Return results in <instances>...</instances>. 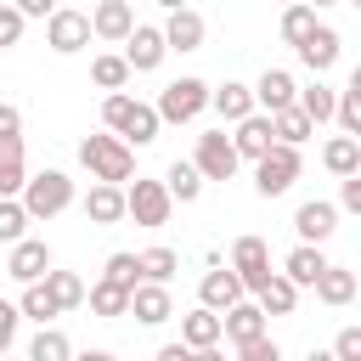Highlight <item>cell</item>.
I'll return each mask as SVG.
<instances>
[{"mask_svg":"<svg viewBox=\"0 0 361 361\" xmlns=\"http://www.w3.org/2000/svg\"><path fill=\"white\" fill-rule=\"evenodd\" d=\"M192 361H226V350H220V344H209V350H192Z\"/></svg>","mask_w":361,"mask_h":361,"instance_id":"f907efd6","label":"cell"},{"mask_svg":"<svg viewBox=\"0 0 361 361\" xmlns=\"http://www.w3.org/2000/svg\"><path fill=\"white\" fill-rule=\"evenodd\" d=\"M333 118H338V130H344V135H355V141H361V73H355V79L338 90V102H333Z\"/></svg>","mask_w":361,"mask_h":361,"instance_id":"d590c367","label":"cell"},{"mask_svg":"<svg viewBox=\"0 0 361 361\" xmlns=\"http://www.w3.org/2000/svg\"><path fill=\"white\" fill-rule=\"evenodd\" d=\"M45 45L56 56H79L90 45V11H73V6H56L45 17Z\"/></svg>","mask_w":361,"mask_h":361,"instance_id":"52a82bcc","label":"cell"},{"mask_svg":"<svg viewBox=\"0 0 361 361\" xmlns=\"http://www.w3.org/2000/svg\"><path fill=\"white\" fill-rule=\"evenodd\" d=\"M11 6H17V11H23V23H28V17H51L62 0H11Z\"/></svg>","mask_w":361,"mask_h":361,"instance_id":"c3c4849f","label":"cell"},{"mask_svg":"<svg viewBox=\"0 0 361 361\" xmlns=\"http://www.w3.org/2000/svg\"><path fill=\"white\" fill-rule=\"evenodd\" d=\"M17 327H23V316H17V305H6V299H0V355H6L11 344H17Z\"/></svg>","mask_w":361,"mask_h":361,"instance_id":"f6af8a7d","label":"cell"},{"mask_svg":"<svg viewBox=\"0 0 361 361\" xmlns=\"http://www.w3.org/2000/svg\"><path fill=\"white\" fill-rule=\"evenodd\" d=\"M158 6H164V11H180V6H186V0H158Z\"/></svg>","mask_w":361,"mask_h":361,"instance_id":"db71d44e","label":"cell"},{"mask_svg":"<svg viewBox=\"0 0 361 361\" xmlns=\"http://www.w3.org/2000/svg\"><path fill=\"white\" fill-rule=\"evenodd\" d=\"M209 107V85L203 79H169L164 90H158V102H152V113H158V124H192L197 113Z\"/></svg>","mask_w":361,"mask_h":361,"instance_id":"277c9868","label":"cell"},{"mask_svg":"<svg viewBox=\"0 0 361 361\" xmlns=\"http://www.w3.org/2000/svg\"><path fill=\"white\" fill-rule=\"evenodd\" d=\"M102 282L135 288V282H141V276H135V254H107V265H102Z\"/></svg>","mask_w":361,"mask_h":361,"instance_id":"60d3db41","label":"cell"},{"mask_svg":"<svg viewBox=\"0 0 361 361\" xmlns=\"http://www.w3.org/2000/svg\"><path fill=\"white\" fill-rule=\"evenodd\" d=\"M271 135H276L282 147H299V141H310V135H316V124H310L299 107H282V113H271Z\"/></svg>","mask_w":361,"mask_h":361,"instance_id":"8d00e7d4","label":"cell"},{"mask_svg":"<svg viewBox=\"0 0 361 361\" xmlns=\"http://www.w3.org/2000/svg\"><path fill=\"white\" fill-rule=\"evenodd\" d=\"M333 209L361 214V175H344V180H338V203H333Z\"/></svg>","mask_w":361,"mask_h":361,"instance_id":"bcb514c9","label":"cell"},{"mask_svg":"<svg viewBox=\"0 0 361 361\" xmlns=\"http://www.w3.org/2000/svg\"><path fill=\"white\" fill-rule=\"evenodd\" d=\"M17 39H23V11L17 6H0V51L17 45Z\"/></svg>","mask_w":361,"mask_h":361,"instance_id":"ee69618b","label":"cell"},{"mask_svg":"<svg viewBox=\"0 0 361 361\" xmlns=\"http://www.w3.org/2000/svg\"><path fill=\"white\" fill-rule=\"evenodd\" d=\"M237 152H231V135L226 130H209V135H197V152H192V169L203 175V180H231L237 175Z\"/></svg>","mask_w":361,"mask_h":361,"instance_id":"9c48e42d","label":"cell"},{"mask_svg":"<svg viewBox=\"0 0 361 361\" xmlns=\"http://www.w3.org/2000/svg\"><path fill=\"white\" fill-rule=\"evenodd\" d=\"M39 282H45V293L56 299V310H79V305H85V276H79V271H56V265H51Z\"/></svg>","mask_w":361,"mask_h":361,"instance_id":"f1b7e54d","label":"cell"},{"mask_svg":"<svg viewBox=\"0 0 361 361\" xmlns=\"http://www.w3.org/2000/svg\"><path fill=\"white\" fill-rule=\"evenodd\" d=\"M237 299H248V293H243V282H237V271H231V265H226V271H220V265H209V271H203V282H197V305H203V310H214V316H226Z\"/></svg>","mask_w":361,"mask_h":361,"instance_id":"4fadbf2b","label":"cell"},{"mask_svg":"<svg viewBox=\"0 0 361 361\" xmlns=\"http://www.w3.org/2000/svg\"><path fill=\"white\" fill-rule=\"evenodd\" d=\"M28 361H73V344L62 327H39L34 344H28Z\"/></svg>","mask_w":361,"mask_h":361,"instance_id":"74e56055","label":"cell"},{"mask_svg":"<svg viewBox=\"0 0 361 361\" xmlns=\"http://www.w3.org/2000/svg\"><path fill=\"white\" fill-rule=\"evenodd\" d=\"M28 180V158H23V135L0 141V197H17Z\"/></svg>","mask_w":361,"mask_h":361,"instance_id":"4316f807","label":"cell"},{"mask_svg":"<svg viewBox=\"0 0 361 361\" xmlns=\"http://www.w3.org/2000/svg\"><path fill=\"white\" fill-rule=\"evenodd\" d=\"M293 51H299V62H305V68L322 79L327 68H338V56H344V39H338V28L316 23V28H310V39H305V45H293Z\"/></svg>","mask_w":361,"mask_h":361,"instance_id":"5bb4252c","label":"cell"},{"mask_svg":"<svg viewBox=\"0 0 361 361\" xmlns=\"http://www.w3.org/2000/svg\"><path fill=\"white\" fill-rule=\"evenodd\" d=\"M11 135H23V113L11 102H0V141H11Z\"/></svg>","mask_w":361,"mask_h":361,"instance_id":"7dc6e473","label":"cell"},{"mask_svg":"<svg viewBox=\"0 0 361 361\" xmlns=\"http://www.w3.org/2000/svg\"><path fill=\"white\" fill-rule=\"evenodd\" d=\"M209 107H214L226 124H237V118L259 113V107H254V90H248V85H237V79H226V85H209Z\"/></svg>","mask_w":361,"mask_h":361,"instance_id":"44dd1931","label":"cell"},{"mask_svg":"<svg viewBox=\"0 0 361 361\" xmlns=\"http://www.w3.org/2000/svg\"><path fill=\"white\" fill-rule=\"evenodd\" d=\"M17 316H23V322H39V327H51L62 310H56V299L45 293V282H28V288H23V299H17Z\"/></svg>","mask_w":361,"mask_h":361,"instance_id":"836d02e7","label":"cell"},{"mask_svg":"<svg viewBox=\"0 0 361 361\" xmlns=\"http://www.w3.org/2000/svg\"><path fill=\"white\" fill-rule=\"evenodd\" d=\"M180 344H186V350H209V344H220V316L203 310V305L186 310V316H180Z\"/></svg>","mask_w":361,"mask_h":361,"instance_id":"484cf974","label":"cell"},{"mask_svg":"<svg viewBox=\"0 0 361 361\" xmlns=\"http://www.w3.org/2000/svg\"><path fill=\"white\" fill-rule=\"evenodd\" d=\"M271 147H276V135H271V113H248V118L231 124V152H237V158L254 164V158H265Z\"/></svg>","mask_w":361,"mask_h":361,"instance_id":"9a60e30c","label":"cell"},{"mask_svg":"<svg viewBox=\"0 0 361 361\" xmlns=\"http://www.w3.org/2000/svg\"><path fill=\"white\" fill-rule=\"evenodd\" d=\"M0 361H11V355H0Z\"/></svg>","mask_w":361,"mask_h":361,"instance_id":"6f0895ef","label":"cell"},{"mask_svg":"<svg viewBox=\"0 0 361 361\" xmlns=\"http://www.w3.org/2000/svg\"><path fill=\"white\" fill-rule=\"evenodd\" d=\"M169 214H175V203H169V192H164V180H130L124 186V220H135V226H169Z\"/></svg>","mask_w":361,"mask_h":361,"instance_id":"8992f818","label":"cell"},{"mask_svg":"<svg viewBox=\"0 0 361 361\" xmlns=\"http://www.w3.org/2000/svg\"><path fill=\"white\" fill-rule=\"evenodd\" d=\"M254 305H259L265 316H293V305H299V288H293V282L276 271V276H271V282L254 293Z\"/></svg>","mask_w":361,"mask_h":361,"instance_id":"4dcf8cb0","label":"cell"},{"mask_svg":"<svg viewBox=\"0 0 361 361\" xmlns=\"http://www.w3.org/2000/svg\"><path fill=\"white\" fill-rule=\"evenodd\" d=\"M276 6H293V0H276Z\"/></svg>","mask_w":361,"mask_h":361,"instance_id":"9f6ffc18","label":"cell"},{"mask_svg":"<svg viewBox=\"0 0 361 361\" xmlns=\"http://www.w3.org/2000/svg\"><path fill=\"white\" fill-rule=\"evenodd\" d=\"M310 288H316V299H322V305L344 310V305L355 299V271H350V265H333V259H327V271H322V276H316Z\"/></svg>","mask_w":361,"mask_h":361,"instance_id":"603a6c76","label":"cell"},{"mask_svg":"<svg viewBox=\"0 0 361 361\" xmlns=\"http://www.w3.org/2000/svg\"><path fill=\"white\" fill-rule=\"evenodd\" d=\"M220 338H231V344H254V338H265V310H259L254 299H237V305L220 316Z\"/></svg>","mask_w":361,"mask_h":361,"instance_id":"d6986e66","label":"cell"},{"mask_svg":"<svg viewBox=\"0 0 361 361\" xmlns=\"http://www.w3.org/2000/svg\"><path fill=\"white\" fill-rule=\"evenodd\" d=\"M333 361H361V327H338V338H333Z\"/></svg>","mask_w":361,"mask_h":361,"instance_id":"7bdbcfd3","label":"cell"},{"mask_svg":"<svg viewBox=\"0 0 361 361\" xmlns=\"http://www.w3.org/2000/svg\"><path fill=\"white\" fill-rule=\"evenodd\" d=\"M51 265H56V259H51V248H45L39 237H23V243H11V259H6V276L28 288V282H39V276H45Z\"/></svg>","mask_w":361,"mask_h":361,"instance_id":"2e32d148","label":"cell"},{"mask_svg":"<svg viewBox=\"0 0 361 361\" xmlns=\"http://www.w3.org/2000/svg\"><path fill=\"white\" fill-rule=\"evenodd\" d=\"M305 6H310V11H316V6H338V0H305Z\"/></svg>","mask_w":361,"mask_h":361,"instance_id":"11a10c76","label":"cell"},{"mask_svg":"<svg viewBox=\"0 0 361 361\" xmlns=\"http://www.w3.org/2000/svg\"><path fill=\"white\" fill-rule=\"evenodd\" d=\"M237 361H282V344L265 333V338H254V344H237Z\"/></svg>","mask_w":361,"mask_h":361,"instance_id":"b9f144b4","label":"cell"},{"mask_svg":"<svg viewBox=\"0 0 361 361\" xmlns=\"http://www.w3.org/2000/svg\"><path fill=\"white\" fill-rule=\"evenodd\" d=\"M79 164L90 169V180H107V186H124L135 175V147H124L118 135H85L79 141Z\"/></svg>","mask_w":361,"mask_h":361,"instance_id":"7a4b0ae2","label":"cell"},{"mask_svg":"<svg viewBox=\"0 0 361 361\" xmlns=\"http://www.w3.org/2000/svg\"><path fill=\"white\" fill-rule=\"evenodd\" d=\"M152 361H192V350H186V344H164Z\"/></svg>","mask_w":361,"mask_h":361,"instance_id":"681fc988","label":"cell"},{"mask_svg":"<svg viewBox=\"0 0 361 361\" xmlns=\"http://www.w3.org/2000/svg\"><path fill=\"white\" fill-rule=\"evenodd\" d=\"M175 265H180L175 248H141V254H135V276H141V282H158V288H169Z\"/></svg>","mask_w":361,"mask_h":361,"instance_id":"f546056e","label":"cell"},{"mask_svg":"<svg viewBox=\"0 0 361 361\" xmlns=\"http://www.w3.org/2000/svg\"><path fill=\"white\" fill-rule=\"evenodd\" d=\"M158 34H164V45H169V51H203V34H209V23H203L192 6H180V11H169V23H164Z\"/></svg>","mask_w":361,"mask_h":361,"instance_id":"ffe728a7","label":"cell"},{"mask_svg":"<svg viewBox=\"0 0 361 361\" xmlns=\"http://www.w3.org/2000/svg\"><path fill=\"white\" fill-rule=\"evenodd\" d=\"M164 192H169V203H197L203 197V175L192 169V158H175L164 169Z\"/></svg>","mask_w":361,"mask_h":361,"instance_id":"cb8c5ba5","label":"cell"},{"mask_svg":"<svg viewBox=\"0 0 361 361\" xmlns=\"http://www.w3.org/2000/svg\"><path fill=\"white\" fill-rule=\"evenodd\" d=\"M130 28H135V6H130V0H96V11H90V39L124 45Z\"/></svg>","mask_w":361,"mask_h":361,"instance_id":"8fae6325","label":"cell"},{"mask_svg":"<svg viewBox=\"0 0 361 361\" xmlns=\"http://www.w3.org/2000/svg\"><path fill=\"white\" fill-rule=\"evenodd\" d=\"M85 299H90V310L96 316H130V288H118V282H90L85 288Z\"/></svg>","mask_w":361,"mask_h":361,"instance_id":"d6a6232c","label":"cell"},{"mask_svg":"<svg viewBox=\"0 0 361 361\" xmlns=\"http://www.w3.org/2000/svg\"><path fill=\"white\" fill-rule=\"evenodd\" d=\"M333 102H338V90H333V85H322V79H316V85H305V90L293 96V107H299L310 124H327V118H333Z\"/></svg>","mask_w":361,"mask_h":361,"instance_id":"1f68e13d","label":"cell"},{"mask_svg":"<svg viewBox=\"0 0 361 361\" xmlns=\"http://www.w3.org/2000/svg\"><path fill=\"white\" fill-rule=\"evenodd\" d=\"M322 271H327V254H322V248H310V243H299V248L282 259V276H288L293 288H310Z\"/></svg>","mask_w":361,"mask_h":361,"instance_id":"d4e9b609","label":"cell"},{"mask_svg":"<svg viewBox=\"0 0 361 361\" xmlns=\"http://www.w3.org/2000/svg\"><path fill=\"white\" fill-rule=\"evenodd\" d=\"M299 169H305V158H299V147H271L265 158H254V192L259 197H282L293 180H299Z\"/></svg>","mask_w":361,"mask_h":361,"instance_id":"5b68a950","label":"cell"},{"mask_svg":"<svg viewBox=\"0 0 361 361\" xmlns=\"http://www.w3.org/2000/svg\"><path fill=\"white\" fill-rule=\"evenodd\" d=\"M248 90H254V107H259V113H282V107H293V96H299V85H293L288 68H265Z\"/></svg>","mask_w":361,"mask_h":361,"instance_id":"e0dca14e","label":"cell"},{"mask_svg":"<svg viewBox=\"0 0 361 361\" xmlns=\"http://www.w3.org/2000/svg\"><path fill=\"white\" fill-rule=\"evenodd\" d=\"M305 361H333V350H310V355H305Z\"/></svg>","mask_w":361,"mask_h":361,"instance_id":"f5cc1de1","label":"cell"},{"mask_svg":"<svg viewBox=\"0 0 361 361\" xmlns=\"http://www.w3.org/2000/svg\"><path fill=\"white\" fill-rule=\"evenodd\" d=\"M73 361H118V355H113V350H79Z\"/></svg>","mask_w":361,"mask_h":361,"instance_id":"816d5d0a","label":"cell"},{"mask_svg":"<svg viewBox=\"0 0 361 361\" xmlns=\"http://www.w3.org/2000/svg\"><path fill=\"white\" fill-rule=\"evenodd\" d=\"M23 231H28V214H23V203H17V197H0V243L11 248V243H23Z\"/></svg>","mask_w":361,"mask_h":361,"instance_id":"ab89813d","label":"cell"},{"mask_svg":"<svg viewBox=\"0 0 361 361\" xmlns=\"http://www.w3.org/2000/svg\"><path fill=\"white\" fill-rule=\"evenodd\" d=\"M85 220H90V226H118V220H124V186L96 180V186L85 192Z\"/></svg>","mask_w":361,"mask_h":361,"instance_id":"7402d4cb","label":"cell"},{"mask_svg":"<svg viewBox=\"0 0 361 361\" xmlns=\"http://www.w3.org/2000/svg\"><path fill=\"white\" fill-rule=\"evenodd\" d=\"M293 231H299V243L322 248V243L338 231V209H333L327 197H310V203H299V209H293Z\"/></svg>","mask_w":361,"mask_h":361,"instance_id":"7c38bea8","label":"cell"},{"mask_svg":"<svg viewBox=\"0 0 361 361\" xmlns=\"http://www.w3.org/2000/svg\"><path fill=\"white\" fill-rule=\"evenodd\" d=\"M102 124H107V135H118L124 147H152L158 141V113H152V102H135L130 90H107V102H102Z\"/></svg>","mask_w":361,"mask_h":361,"instance_id":"6da1fadb","label":"cell"},{"mask_svg":"<svg viewBox=\"0 0 361 361\" xmlns=\"http://www.w3.org/2000/svg\"><path fill=\"white\" fill-rule=\"evenodd\" d=\"M130 316H135L141 327H164V322L175 316L169 288H158V282H135V288H130Z\"/></svg>","mask_w":361,"mask_h":361,"instance_id":"ac0fdd59","label":"cell"},{"mask_svg":"<svg viewBox=\"0 0 361 361\" xmlns=\"http://www.w3.org/2000/svg\"><path fill=\"white\" fill-rule=\"evenodd\" d=\"M90 79H96V90H124L135 73L124 68V56H118V51H102V56H90Z\"/></svg>","mask_w":361,"mask_h":361,"instance_id":"e575fe53","label":"cell"},{"mask_svg":"<svg viewBox=\"0 0 361 361\" xmlns=\"http://www.w3.org/2000/svg\"><path fill=\"white\" fill-rule=\"evenodd\" d=\"M17 203H23V214H28V220H56V214L73 203V180H68L62 169H39V175H28V180H23Z\"/></svg>","mask_w":361,"mask_h":361,"instance_id":"3957f363","label":"cell"},{"mask_svg":"<svg viewBox=\"0 0 361 361\" xmlns=\"http://www.w3.org/2000/svg\"><path fill=\"white\" fill-rule=\"evenodd\" d=\"M276 28H282V39H288V45H305V39H310V28H316V11H310L305 0H293V6H282V23H276Z\"/></svg>","mask_w":361,"mask_h":361,"instance_id":"f35d334b","label":"cell"},{"mask_svg":"<svg viewBox=\"0 0 361 361\" xmlns=\"http://www.w3.org/2000/svg\"><path fill=\"white\" fill-rule=\"evenodd\" d=\"M231 271H237V282H243V293H259L276 271H271V248H265V237H237L231 243Z\"/></svg>","mask_w":361,"mask_h":361,"instance_id":"ba28073f","label":"cell"},{"mask_svg":"<svg viewBox=\"0 0 361 361\" xmlns=\"http://www.w3.org/2000/svg\"><path fill=\"white\" fill-rule=\"evenodd\" d=\"M322 164H327V175H361V141L355 135H333L327 147H322Z\"/></svg>","mask_w":361,"mask_h":361,"instance_id":"83f0119b","label":"cell"},{"mask_svg":"<svg viewBox=\"0 0 361 361\" xmlns=\"http://www.w3.org/2000/svg\"><path fill=\"white\" fill-rule=\"evenodd\" d=\"M118 56H124V68H130V73H158V68H164V56H169V45H164V34H158L152 23H135Z\"/></svg>","mask_w":361,"mask_h":361,"instance_id":"30bf717a","label":"cell"}]
</instances>
